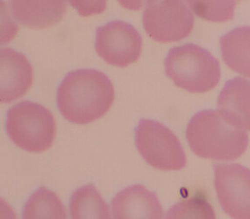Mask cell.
I'll list each match as a JSON object with an SVG mask.
<instances>
[{"instance_id":"18","label":"cell","mask_w":250,"mask_h":219,"mask_svg":"<svg viewBox=\"0 0 250 219\" xmlns=\"http://www.w3.org/2000/svg\"><path fill=\"white\" fill-rule=\"evenodd\" d=\"M69 2L83 17L98 15L107 7V0H69Z\"/></svg>"},{"instance_id":"8","label":"cell","mask_w":250,"mask_h":219,"mask_svg":"<svg viewBox=\"0 0 250 219\" xmlns=\"http://www.w3.org/2000/svg\"><path fill=\"white\" fill-rule=\"evenodd\" d=\"M214 186L221 208L233 219H250V170L238 164H215Z\"/></svg>"},{"instance_id":"9","label":"cell","mask_w":250,"mask_h":219,"mask_svg":"<svg viewBox=\"0 0 250 219\" xmlns=\"http://www.w3.org/2000/svg\"><path fill=\"white\" fill-rule=\"evenodd\" d=\"M0 100L11 103L23 97L34 81L32 65L25 55L11 48L0 50Z\"/></svg>"},{"instance_id":"12","label":"cell","mask_w":250,"mask_h":219,"mask_svg":"<svg viewBox=\"0 0 250 219\" xmlns=\"http://www.w3.org/2000/svg\"><path fill=\"white\" fill-rule=\"evenodd\" d=\"M221 113L233 126L250 131V82L242 77L229 81L218 97Z\"/></svg>"},{"instance_id":"7","label":"cell","mask_w":250,"mask_h":219,"mask_svg":"<svg viewBox=\"0 0 250 219\" xmlns=\"http://www.w3.org/2000/svg\"><path fill=\"white\" fill-rule=\"evenodd\" d=\"M96 50L107 64L127 67L139 59L142 38L132 25L123 22H110L97 29Z\"/></svg>"},{"instance_id":"2","label":"cell","mask_w":250,"mask_h":219,"mask_svg":"<svg viewBox=\"0 0 250 219\" xmlns=\"http://www.w3.org/2000/svg\"><path fill=\"white\" fill-rule=\"evenodd\" d=\"M187 139L196 155L204 159L229 161L246 151L249 136L233 126L220 110H203L192 117L187 128Z\"/></svg>"},{"instance_id":"3","label":"cell","mask_w":250,"mask_h":219,"mask_svg":"<svg viewBox=\"0 0 250 219\" xmlns=\"http://www.w3.org/2000/svg\"><path fill=\"white\" fill-rule=\"evenodd\" d=\"M167 76L188 92L205 93L216 87L221 67L214 56L194 44L175 46L165 61Z\"/></svg>"},{"instance_id":"14","label":"cell","mask_w":250,"mask_h":219,"mask_svg":"<svg viewBox=\"0 0 250 219\" xmlns=\"http://www.w3.org/2000/svg\"><path fill=\"white\" fill-rule=\"evenodd\" d=\"M73 219H111L109 208L93 185L83 186L73 194L70 201Z\"/></svg>"},{"instance_id":"19","label":"cell","mask_w":250,"mask_h":219,"mask_svg":"<svg viewBox=\"0 0 250 219\" xmlns=\"http://www.w3.org/2000/svg\"><path fill=\"white\" fill-rule=\"evenodd\" d=\"M151 0H118L123 7L129 11H139L146 6Z\"/></svg>"},{"instance_id":"17","label":"cell","mask_w":250,"mask_h":219,"mask_svg":"<svg viewBox=\"0 0 250 219\" xmlns=\"http://www.w3.org/2000/svg\"><path fill=\"white\" fill-rule=\"evenodd\" d=\"M167 219H214L213 210L208 202L200 197H193L179 202L172 207Z\"/></svg>"},{"instance_id":"5","label":"cell","mask_w":250,"mask_h":219,"mask_svg":"<svg viewBox=\"0 0 250 219\" xmlns=\"http://www.w3.org/2000/svg\"><path fill=\"white\" fill-rule=\"evenodd\" d=\"M138 152L154 169L180 170L187 165L183 148L172 131L160 123L143 119L136 129Z\"/></svg>"},{"instance_id":"11","label":"cell","mask_w":250,"mask_h":219,"mask_svg":"<svg viewBox=\"0 0 250 219\" xmlns=\"http://www.w3.org/2000/svg\"><path fill=\"white\" fill-rule=\"evenodd\" d=\"M13 17L32 29H45L62 21L67 0H10Z\"/></svg>"},{"instance_id":"6","label":"cell","mask_w":250,"mask_h":219,"mask_svg":"<svg viewBox=\"0 0 250 219\" xmlns=\"http://www.w3.org/2000/svg\"><path fill=\"white\" fill-rule=\"evenodd\" d=\"M143 25L156 42L176 43L192 33L194 17L182 0H151L146 6Z\"/></svg>"},{"instance_id":"15","label":"cell","mask_w":250,"mask_h":219,"mask_svg":"<svg viewBox=\"0 0 250 219\" xmlns=\"http://www.w3.org/2000/svg\"><path fill=\"white\" fill-rule=\"evenodd\" d=\"M24 219H67L66 210L58 197L45 187L34 193L26 203Z\"/></svg>"},{"instance_id":"4","label":"cell","mask_w":250,"mask_h":219,"mask_svg":"<svg viewBox=\"0 0 250 219\" xmlns=\"http://www.w3.org/2000/svg\"><path fill=\"white\" fill-rule=\"evenodd\" d=\"M5 128L13 143L31 153L49 149L56 135L54 116L34 102H21L13 106L7 114Z\"/></svg>"},{"instance_id":"10","label":"cell","mask_w":250,"mask_h":219,"mask_svg":"<svg viewBox=\"0 0 250 219\" xmlns=\"http://www.w3.org/2000/svg\"><path fill=\"white\" fill-rule=\"evenodd\" d=\"M114 219H163L164 212L157 196L144 186L122 190L112 201Z\"/></svg>"},{"instance_id":"16","label":"cell","mask_w":250,"mask_h":219,"mask_svg":"<svg viewBox=\"0 0 250 219\" xmlns=\"http://www.w3.org/2000/svg\"><path fill=\"white\" fill-rule=\"evenodd\" d=\"M197 16L207 22L223 23L234 15L233 0H185Z\"/></svg>"},{"instance_id":"13","label":"cell","mask_w":250,"mask_h":219,"mask_svg":"<svg viewBox=\"0 0 250 219\" xmlns=\"http://www.w3.org/2000/svg\"><path fill=\"white\" fill-rule=\"evenodd\" d=\"M220 44L225 64L233 71L250 78V27L230 31L221 37Z\"/></svg>"},{"instance_id":"1","label":"cell","mask_w":250,"mask_h":219,"mask_svg":"<svg viewBox=\"0 0 250 219\" xmlns=\"http://www.w3.org/2000/svg\"><path fill=\"white\" fill-rule=\"evenodd\" d=\"M115 89L104 73L80 69L67 75L59 87L57 103L68 121L87 125L104 116L114 103Z\"/></svg>"}]
</instances>
